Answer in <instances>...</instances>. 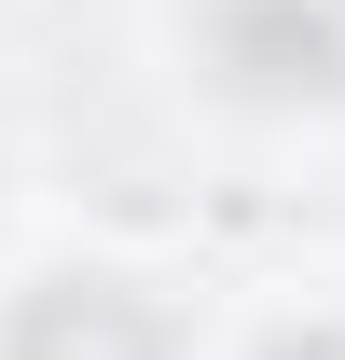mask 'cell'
Listing matches in <instances>:
<instances>
[{
  "label": "cell",
  "mask_w": 345,
  "mask_h": 360,
  "mask_svg": "<svg viewBox=\"0 0 345 360\" xmlns=\"http://www.w3.org/2000/svg\"><path fill=\"white\" fill-rule=\"evenodd\" d=\"M14 360H166V319L138 291H111V277H55L14 319Z\"/></svg>",
  "instance_id": "6da1fadb"
},
{
  "label": "cell",
  "mask_w": 345,
  "mask_h": 360,
  "mask_svg": "<svg viewBox=\"0 0 345 360\" xmlns=\"http://www.w3.org/2000/svg\"><path fill=\"white\" fill-rule=\"evenodd\" d=\"M221 70L262 84V97L345 84V14H332V0H235V14H221Z\"/></svg>",
  "instance_id": "7a4b0ae2"
},
{
  "label": "cell",
  "mask_w": 345,
  "mask_h": 360,
  "mask_svg": "<svg viewBox=\"0 0 345 360\" xmlns=\"http://www.w3.org/2000/svg\"><path fill=\"white\" fill-rule=\"evenodd\" d=\"M276 360H345V333H318V347H276Z\"/></svg>",
  "instance_id": "3957f363"
}]
</instances>
